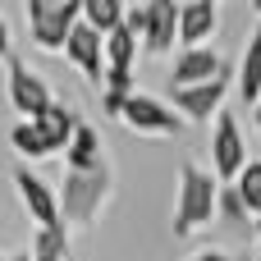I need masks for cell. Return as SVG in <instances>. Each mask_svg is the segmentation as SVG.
Returning <instances> with one entry per match:
<instances>
[{"mask_svg":"<svg viewBox=\"0 0 261 261\" xmlns=\"http://www.w3.org/2000/svg\"><path fill=\"white\" fill-rule=\"evenodd\" d=\"M60 220H64V229L69 225H78V229H87V225H96L101 216H106V206L115 202V170L101 161L96 170H87V174H64V184H60Z\"/></svg>","mask_w":261,"mask_h":261,"instance_id":"6da1fadb","label":"cell"},{"mask_svg":"<svg viewBox=\"0 0 261 261\" xmlns=\"http://www.w3.org/2000/svg\"><path fill=\"white\" fill-rule=\"evenodd\" d=\"M216 193H220V184L211 170H202L193 161L179 165V202H174V225H170L174 239H193L197 229H206L216 220Z\"/></svg>","mask_w":261,"mask_h":261,"instance_id":"7a4b0ae2","label":"cell"},{"mask_svg":"<svg viewBox=\"0 0 261 261\" xmlns=\"http://www.w3.org/2000/svg\"><path fill=\"white\" fill-rule=\"evenodd\" d=\"M28 23H32V46L37 50H64L69 32L83 23V0H28Z\"/></svg>","mask_w":261,"mask_h":261,"instance_id":"3957f363","label":"cell"},{"mask_svg":"<svg viewBox=\"0 0 261 261\" xmlns=\"http://www.w3.org/2000/svg\"><path fill=\"white\" fill-rule=\"evenodd\" d=\"M119 119H124L133 133H142V138H179V133L188 128V119H179V115L170 110V101L147 96V92H133V96L124 101Z\"/></svg>","mask_w":261,"mask_h":261,"instance_id":"277c9868","label":"cell"},{"mask_svg":"<svg viewBox=\"0 0 261 261\" xmlns=\"http://www.w3.org/2000/svg\"><path fill=\"white\" fill-rule=\"evenodd\" d=\"M248 165V142H243V128L234 119V110H220L216 115V133H211V174L216 184H234Z\"/></svg>","mask_w":261,"mask_h":261,"instance_id":"5b68a950","label":"cell"},{"mask_svg":"<svg viewBox=\"0 0 261 261\" xmlns=\"http://www.w3.org/2000/svg\"><path fill=\"white\" fill-rule=\"evenodd\" d=\"M5 92H9V106L18 110V119H41L46 110H50V87H46V78L41 73H32L18 55L5 64Z\"/></svg>","mask_w":261,"mask_h":261,"instance_id":"8992f818","label":"cell"},{"mask_svg":"<svg viewBox=\"0 0 261 261\" xmlns=\"http://www.w3.org/2000/svg\"><path fill=\"white\" fill-rule=\"evenodd\" d=\"M216 78H229V64L216 46H193V50L174 55L170 87H197V83H216Z\"/></svg>","mask_w":261,"mask_h":261,"instance_id":"52a82bcc","label":"cell"},{"mask_svg":"<svg viewBox=\"0 0 261 261\" xmlns=\"http://www.w3.org/2000/svg\"><path fill=\"white\" fill-rule=\"evenodd\" d=\"M225 96H229V78L197 83V87H170V110L179 119H216L225 110Z\"/></svg>","mask_w":261,"mask_h":261,"instance_id":"ba28073f","label":"cell"},{"mask_svg":"<svg viewBox=\"0 0 261 261\" xmlns=\"http://www.w3.org/2000/svg\"><path fill=\"white\" fill-rule=\"evenodd\" d=\"M14 188H18V197H23L28 216L37 220V229H55V225H64V220H60V197H55V188H50L37 170L18 165V170H14Z\"/></svg>","mask_w":261,"mask_h":261,"instance_id":"9c48e42d","label":"cell"},{"mask_svg":"<svg viewBox=\"0 0 261 261\" xmlns=\"http://www.w3.org/2000/svg\"><path fill=\"white\" fill-rule=\"evenodd\" d=\"M138 46L147 55H170L179 46V5L174 0H147V32Z\"/></svg>","mask_w":261,"mask_h":261,"instance_id":"30bf717a","label":"cell"},{"mask_svg":"<svg viewBox=\"0 0 261 261\" xmlns=\"http://www.w3.org/2000/svg\"><path fill=\"white\" fill-rule=\"evenodd\" d=\"M64 55H69V64H73L83 78H92V83H101V78H106V37H101V32H92L87 23H78V28L69 32Z\"/></svg>","mask_w":261,"mask_h":261,"instance_id":"8fae6325","label":"cell"},{"mask_svg":"<svg viewBox=\"0 0 261 261\" xmlns=\"http://www.w3.org/2000/svg\"><path fill=\"white\" fill-rule=\"evenodd\" d=\"M220 28V5L216 0H188L179 5V46L193 50V46H211Z\"/></svg>","mask_w":261,"mask_h":261,"instance_id":"7c38bea8","label":"cell"},{"mask_svg":"<svg viewBox=\"0 0 261 261\" xmlns=\"http://www.w3.org/2000/svg\"><path fill=\"white\" fill-rule=\"evenodd\" d=\"M64 161H69V174H87V170L101 165V133H96V124L78 119L69 147H64Z\"/></svg>","mask_w":261,"mask_h":261,"instance_id":"4fadbf2b","label":"cell"},{"mask_svg":"<svg viewBox=\"0 0 261 261\" xmlns=\"http://www.w3.org/2000/svg\"><path fill=\"white\" fill-rule=\"evenodd\" d=\"M239 101L248 110L261 106V23L252 28V37L243 46V60H239Z\"/></svg>","mask_w":261,"mask_h":261,"instance_id":"5bb4252c","label":"cell"},{"mask_svg":"<svg viewBox=\"0 0 261 261\" xmlns=\"http://www.w3.org/2000/svg\"><path fill=\"white\" fill-rule=\"evenodd\" d=\"M78 110L73 106H64V101H50V110L37 119V128H41V138H46V147L50 151H64L69 147V138H73V128H78Z\"/></svg>","mask_w":261,"mask_h":261,"instance_id":"9a60e30c","label":"cell"},{"mask_svg":"<svg viewBox=\"0 0 261 261\" xmlns=\"http://www.w3.org/2000/svg\"><path fill=\"white\" fill-rule=\"evenodd\" d=\"M9 147H14V156H23V161H46V156H50V147H46L37 119H14V128H9Z\"/></svg>","mask_w":261,"mask_h":261,"instance_id":"2e32d148","label":"cell"},{"mask_svg":"<svg viewBox=\"0 0 261 261\" xmlns=\"http://www.w3.org/2000/svg\"><path fill=\"white\" fill-rule=\"evenodd\" d=\"M83 23L101 37H110L119 23H124V5L119 0H83Z\"/></svg>","mask_w":261,"mask_h":261,"instance_id":"e0dca14e","label":"cell"},{"mask_svg":"<svg viewBox=\"0 0 261 261\" xmlns=\"http://www.w3.org/2000/svg\"><path fill=\"white\" fill-rule=\"evenodd\" d=\"M138 50H142V46H138V37H133L124 23H119V28L106 37V69H133Z\"/></svg>","mask_w":261,"mask_h":261,"instance_id":"ac0fdd59","label":"cell"},{"mask_svg":"<svg viewBox=\"0 0 261 261\" xmlns=\"http://www.w3.org/2000/svg\"><path fill=\"white\" fill-rule=\"evenodd\" d=\"M64 257H69V229H64V225H55V229H37L28 261H64Z\"/></svg>","mask_w":261,"mask_h":261,"instance_id":"d6986e66","label":"cell"},{"mask_svg":"<svg viewBox=\"0 0 261 261\" xmlns=\"http://www.w3.org/2000/svg\"><path fill=\"white\" fill-rule=\"evenodd\" d=\"M234 188H239L248 216H261V161H248V165H243V174L234 179Z\"/></svg>","mask_w":261,"mask_h":261,"instance_id":"ffe728a7","label":"cell"},{"mask_svg":"<svg viewBox=\"0 0 261 261\" xmlns=\"http://www.w3.org/2000/svg\"><path fill=\"white\" fill-rule=\"evenodd\" d=\"M216 216H225V220H252L234 184H220V193H216Z\"/></svg>","mask_w":261,"mask_h":261,"instance_id":"44dd1931","label":"cell"},{"mask_svg":"<svg viewBox=\"0 0 261 261\" xmlns=\"http://www.w3.org/2000/svg\"><path fill=\"white\" fill-rule=\"evenodd\" d=\"M101 87L106 92H133V69H106V78H101Z\"/></svg>","mask_w":261,"mask_h":261,"instance_id":"7402d4cb","label":"cell"},{"mask_svg":"<svg viewBox=\"0 0 261 261\" xmlns=\"http://www.w3.org/2000/svg\"><path fill=\"white\" fill-rule=\"evenodd\" d=\"M124 28L142 41V32H147V5H124Z\"/></svg>","mask_w":261,"mask_h":261,"instance_id":"603a6c76","label":"cell"},{"mask_svg":"<svg viewBox=\"0 0 261 261\" xmlns=\"http://www.w3.org/2000/svg\"><path fill=\"white\" fill-rule=\"evenodd\" d=\"M128 96H133V92H128ZM128 96H124V92H101V110H106L110 119H119V110H124Z\"/></svg>","mask_w":261,"mask_h":261,"instance_id":"cb8c5ba5","label":"cell"},{"mask_svg":"<svg viewBox=\"0 0 261 261\" xmlns=\"http://www.w3.org/2000/svg\"><path fill=\"white\" fill-rule=\"evenodd\" d=\"M14 60V41H9V23L0 18V64H9Z\"/></svg>","mask_w":261,"mask_h":261,"instance_id":"d4e9b609","label":"cell"},{"mask_svg":"<svg viewBox=\"0 0 261 261\" xmlns=\"http://www.w3.org/2000/svg\"><path fill=\"white\" fill-rule=\"evenodd\" d=\"M188 261H234V257H229L225 248H202L197 257H188Z\"/></svg>","mask_w":261,"mask_h":261,"instance_id":"484cf974","label":"cell"},{"mask_svg":"<svg viewBox=\"0 0 261 261\" xmlns=\"http://www.w3.org/2000/svg\"><path fill=\"white\" fill-rule=\"evenodd\" d=\"M252 234H257V239H261V216H252Z\"/></svg>","mask_w":261,"mask_h":261,"instance_id":"4316f807","label":"cell"},{"mask_svg":"<svg viewBox=\"0 0 261 261\" xmlns=\"http://www.w3.org/2000/svg\"><path fill=\"white\" fill-rule=\"evenodd\" d=\"M252 124H257V133H261V106H257V110H252Z\"/></svg>","mask_w":261,"mask_h":261,"instance_id":"83f0119b","label":"cell"},{"mask_svg":"<svg viewBox=\"0 0 261 261\" xmlns=\"http://www.w3.org/2000/svg\"><path fill=\"white\" fill-rule=\"evenodd\" d=\"M252 9H257V18H261V0H252Z\"/></svg>","mask_w":261,"mask_h":261,"instance_id":"f1b7e54d","label":"cell"},{"mask_svg":"<svg viewBox=\"0 0 261 261\" xmlns=\"http://www.w3.org/2000/svg\"><path fill=\"white\" fill-rule=\"evenodd\" d=\"M9 261H28V257H9Z\"/></svg>","mask_w":261,"mask_h":261,"instance_id":"f546056e","label":"cell"},{"mask_svg":"<svg viewBox=\"0 0 261 261\" xmlns=\"http://www.w3.org/2000/svg\"><path fill=\"white\" fill-rule=\"evenodd\" d=\"M0 261H9V257H5V252H0Z\"/></svg>","mask_w":261,"mask_h":261,"instance_id":"4dcf8cb0","label":"cell"},{"mask_svg":"<svg viewBox=\"0 0 261 261\" xmlns=\"http://www.w3.org/2000/svg\"><path fill=\"white\" fill-rule=\"evenodd\" d=\"M257 261H261V252H257Z\"/></svg>","mask_w":261,"mask_h":261,"instance_id":"1f68e13d","label":"cell"}]
</instances>
